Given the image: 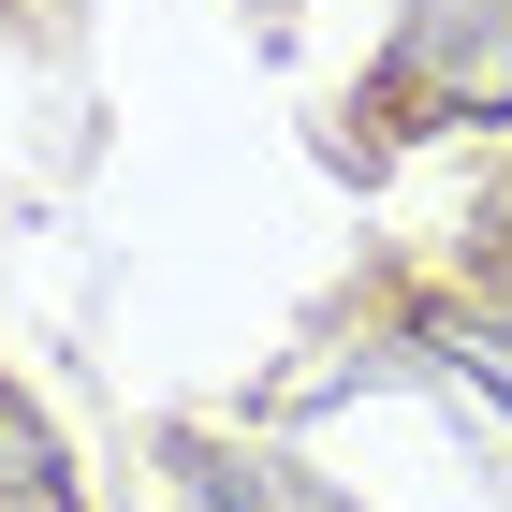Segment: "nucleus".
<instances>
[{
  "instance_id": "1",
  "label": "nucleus",
  "mask_w": 512,
  "mask_h": 512,
  "mask_svg": "<svg viewBox=\"0 0 512 512\" xmlns=\"http://www.w3.org/2000/svg\"><path fill=\"white\" fill-rule=\"evenodd\" d=\"M410 74H439L454 118H512V0H425Z\"/></svg>"
},
{
  "instance_id": "2",
  "label": "nucleus",
  "mask_w": 512,
  "mask_h": 512,
  "mask_svg": "<svg viewBox=\"0 0 512 512\" xmlns=\"http://www.w3.org/2000/svg\"><path fill=\"white\" fill-rule=\"evenodd\" d=\"M410 337H425V366H439L454 395H483V410H498V439H512V322H483V308H425Z\"/></svg>"
},
{
  "instance_id": "3",
  "label": "nucleus",
  "mask_w": 512,
  "mask_h": 512,
  "mask_svg": "<svg viewBox=\"0 0 512 512\" xmlns=\"http://www.w3.org/2000/svg\"><path fill=\"white\" fill-rule=\"evenodd\" d=\"M0 512H74V469H59V439L15 381H0Z\"/></svg>"
},
{
  "instance_id": "4",
  "label": "nucleus",
  "mask_w": 512,
  "mask_h": 512,
  "mask_svg": "<svg viewBox=\"0 0 512 512\" xmlns=\"http://www.w3.org/2000/svg\"><path fill=\"white\" fill-rule=\"evenodd\" d=\"M498 205H512V191H498Z\"/></svg>"
}]
</instances>
